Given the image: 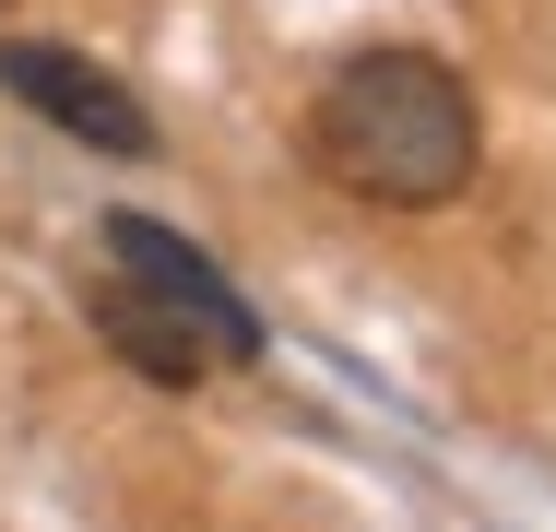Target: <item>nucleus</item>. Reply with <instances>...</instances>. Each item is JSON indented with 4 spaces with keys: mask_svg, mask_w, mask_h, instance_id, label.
I'll return each mask as SVG.
<instances>
[{
    "mask_svg": "<svg viewBox=\"0 0 556 532\" xmlns=\"http://www.w3.org/2000/svg\"><path fill=\"white\" fill-rule=\"evenodd\" d=\"M308 154L355 202L427 213L473 178L485 130H473V96H462L450 60H427V48H355L320 84V106H308Z\"/></svg>",
    "mask_w": 556,
    "mask_h": 532,
    "instance_id": "1",
    "label": "nucleus"
},
{
    "mask_svg": "<svg viewBox=\"0 0 556 532\" xmlns=\"http://www.w3.org/2000/svg\"><path fill=\"white\" fill-rule=\"evenodd\" d=\"M0 96H24L36 118H60L84 154H108V166H130V154H154V106L130 96L118 72H96L84 48H48V36H0Z\"/></svg>",
    "mask_w": 556,
    "mask_h": 532,
    "instance_id": "2",
    "label": "nucleus"
},
{
    "mask_svg": "<svg viewBox=\"0 0 556 532\" xmlns=\"http://www.w3.org/2000/svg\"><path fill=\"white\" fill-rule=\"evenodd\" d=\"M84 308H96V343H118V367H142V379H166V391H190V379H214V367H225L214 319L190 308L178 284L130 273V261H108V273L84 284Z\"/></svg>",
    "mask_w": 556,
    "mask_h": 532,
    "instance_id": "3",
    "label": "nucleus"
},
{
    "mask_svg": "<svg viewBox=\"0 0 556 532\" xmlns=\"http://www.w3.org/2000/svg\"><path fill=\"white\" fill-rule=\"evenodd\" d=\"M96 249H108V261H130V273H154V284H178L190 308L214 319L225 367H249V355H261V319H249V296L225 284V273L202 261V249H190V237H166L154 213H108V225H96Z\"/></svg>",
    "mask_w": 556,
    "mask_h": 532,
    "instance_id": "4",
    "label": "nucleus"
}]
</instances>
